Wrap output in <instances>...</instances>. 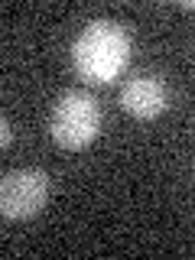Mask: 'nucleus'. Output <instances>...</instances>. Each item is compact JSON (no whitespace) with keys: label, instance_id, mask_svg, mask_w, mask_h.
<instances>
[{"label":"nucleus","instance_id":"f257e3e1","mask_svg":"<svg viewBox=\"0 0 195 260\" xmlns=\"http://www.w3.org/2000/svg\"><path fill=\"white\" fill-rule=\"evenodd\" d=\"M134 39L114 20H94L78 32L72 46V65L88 85H108L130 65Z\"/></svg>","mask_w":195,"mask_h":260},{"label":"nucleus","instance_id":"f03ea898","mask_svg":"<svg viewBox=\"0 0 195 260\" xmlns=\"http://www.w3.org/2000/svg\"><path fill=\"white\" fill-rule=\"evenodd\" d=\"M101 120V104L94 101V94L72 88L55 101L52 117H49V134L62 150H85L98 140Z\"/></svg>","mask_w":195,"mask_h":260},{"label":"nucleus","instance_id":"7ed1b4c3","mask_svg":"<svg viewBox=\"0 0 195 260\" xmlns=\"http://www.w3.org/2000/svg\"><path fill=\"white\" fill-rule=\"evenodd\" d=\"M49 192H52V179L46 169H13L0 176V215L10 221L36 218L46 208Z\"/></svg>","mask_w":195,"mask_h":260},{"label":"nucleus","instance_id":"20e7f679","mask_svg":"<svg viewBox=\"0 0 195 260\" xmlns=\"http://www.w3.org/2000/svg\"><path fill=\"white\" fill-rule=\"evenodd\" d=\"M166 101H169V91L156 75H134L120 88V104H124V111L137 120L159 117V114L166 111Z\"/></svg>","mask_w":195,"mask_h":260},{"label":"nucleus","instance_id":"39448f33","mask_svg":"<svg viewBox=\"0 0 195 260\" xmlns=\"http://www.w3.org/2000/svg\"><path fill=\"white\" fill-rule=\"evenodd\" d=\"M10 140H13V130H10V120L0 114V150L4 146H10Z\"/></svg>","mask_w":195,"mask_h":260}]
</instances>
